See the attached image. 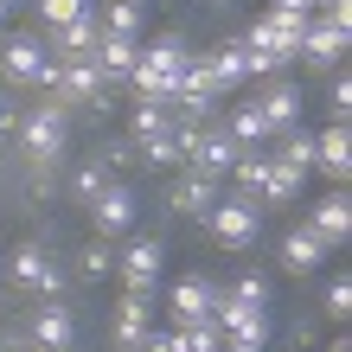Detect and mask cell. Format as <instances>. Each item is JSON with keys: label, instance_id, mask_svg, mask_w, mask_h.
<instances>
[{"label": "cell", "instance_id": "35", "mask_svg": "<svg viewBox=\"0 0 352 352\" xmlns=\"http://www.w3.org/2000/svg\"><path fill=\"white\" fill-rule=\"evenodd\" d=\"M320 314H327V320H346V314H352V282H346V276H333V282H327Z\"/></svg>", "mask_w": 352, "mask_h": 352}, {"label": "cell", "instance_id": "11", "mask_svg": "<svg viewBox=\"0 0 352 352\" xmlns=\"http://www.w3.org/2000/svg\"><path fill=\"white\" fill-rule=\"evenodd\" d=\"M212 102H218V90H212V65H205V52H192L179 65V84H173V109L179 116H212Z\"/></svg>", "mask_w": 352, "mask_h": 352}, {"label": "cell", "instance_id": "40", "mask_svg": "<svg viewBox=\"0 0 352 352\" xmlns=\"http://www.w3.org/2000/svg\"><path fill=\"white\" fill-rule=\"evenodd\" d=\"M0 352H32V340H26V333H7V340H0Z\"/></svg>", "mask_w": 352, "mask_h": 352}, {"label": "cell", "instance_id": "12", "mask_svg": "<svg viewBox=\"0 0 352 352\" xmlns=\"http://www.w3.org/2000/svg\"><path fill=\"white\" fill-rule=\"evenodd\" d=\"M26 340H32V352H71V340H77V314L65 307V295L45 301V307H32Z\"/></svg>", "mask_w": 352, "mask_h": 352}, {"label": "cell", "instance_id": "3", "mask_svg": "<svg viewBox=\"0 0 352 352\" xmlns=\"http://www.w3.org/2000/svg\"><path fill=\"white\" fill-rule=\"evenodd\" d=\"M205 231H212V243L218 250H250V243L263 237V205L256 199H243V192H224L212 212H205Z\"/></svg>", "mask_w": 352, "mask_h": 352}, {"label": "cell", "instance_id": "38", "mask_svg": "<svg viewBox=\"0 0 352 352\" xmlns=\"http://www.w3.org/2000/svg\"><path fill=\"white\" fill-rule=\"evenodd\" d=\"M352 116V84L333 71V90H327V122H346Z\"/></svg>", "mask_w": 352, "mask_h": 352}, {"label": "cell", "instance_id": "26", "mask_svg": "<svg viewBox=\"0 0 352 352\" xmlns=\"http://www.w3.org/2000/svg\"><path fill=\"white\" fill-rule=\"evenodd\" d=\"M224 129H231V141L243 154H256V148H269V122H263V109L256 102H237L231 109V122H224Z\"/></svg>", "mask_w": 352, "mask_h": 352}, {"label": "cell", "instance_id": "39", "mask_svg": "<svg viewBox=\"0 0 352 352\" xmlns=\"http://www.w3.org/2000/svg\"><path fill=\"white\" fill-rule=\"evenodd\" d=\"M135 352H179V346H173V333H160V327H148V340H141Z\"/></svg>", "mask_w": 352, "mask_h": 352}, {"label": "cell", "instance_id": "28", "mask_svg": "<svg viewBox=\"0 0 352 352\" xmlns=\"http://www.w3.org/2000/svg\"><path fill=\"white\" fill-rule=\"evenodd\" d=\"M269 154H276V160H288V167H301V173H314V135H307V129L276 135V141H269Z\"/></svg>", "mask_w": 352, "mask_h": 352}, {"label": "cell", "instance_id": "5", "mask_svg": "<svg viewBox=\"0 0 352 352\" xmlns=\"http://www.w3.org/2000/svg\"><path fill=\"white\" fill-rule=\"evenodd\" d=\"M52 102H90V109L109 102V84H102V71H96V52H71V58L52 52Z\"/></svg>", "mask_w": 352, "mask_h": 352}, {"label": "cell", "instance_id": "46", "mask_svg": "<svg viewBox=\"0 0 352 352\" xmlns=\"http://www.w3.org/2000/svg\"><path fill=\"white\" fill-rule=\"evenodd\" d=\"M218 7H231V0H218Z\"/></svg>", "mask_w": 352, "mask_h": 352}, {"label": "cell", "instance_id": "29", "mask_svg": "<svg viewBox=\"0 0 352 352\" xmlns=\"http://www.w3.org/2000/svg\"><path fill=\"white\" fill-rule=\"evenodd\" d=\"M141 26H148V7H141V0H109V13H102V32H116V38H141Z\"/></svg>", "mask_w": 352, "mask_h": 352}, {"label": "cell", "instance_id": "10", "mask_svg": "<svg viewBox=\"0 0 352 352\" xmlns=\"http://www.w3.org/2000/svg\"><path fill=\"white\" fill-rule=\"evenodd\" d=\"M135 212H141V205H135V192H129V186H122V179H109V186H102V192L90 199V218H96V237H129L135 231Z\"/></svg>", "mask_w": 352, "mask_h": 352}, {"label": "cell", "instance_id": "21", "mask_svg": "<svg viewBox=\"0 0 352 352\" xmlns=\"http://www.w3.org/2000/svg\"><path fill=\"white\" fill-rule=\"evenodd\" d=\"M327 250H333V243H327L314 224H295V231L282 237V269L288 276H314V269L327 263Z\"/></svg>", "mask_w": 352, "mask_h": 352}, {"label": "cell", "instance_id": "42", "mask_svg": "<svg viewBox=\"0 0 352 352\" xmlns=\"http://www.w3.org/2000/svg\"><path fill=\"white\" fill-rule=\"evenodd\" d=\"M13 7H19V0H0V38H7V19H13Z\"/></svg>", "mask_w": 352, "mask_h": 352}, {"label": "cell", "instance_id": "16", "mask_svg": "<svg viewBox=\"0 0 352 352\" xmlns=\"http://www.w3.org/2000/svg\"><path fill=\"white\" fill-rule=\"evenodd\" d=\"M148 327H154V295H129V288H122L116 320H109V340H116V352H135L141 340H148Z\"/></svg>", "mask_w": 352, "mask_h": 352}, {"label": "cell", "instance_id": "9", "mask_svg": "<svg viewBox=\"0 0 352 352\" xmlns=\"http://www.w3.org/2000/svg\"><path fill=\"white\" fill-rule=\"evenodd\" d=\"M160 263H167V243H160V237H135L129 250L116 256V276H122L129 295H154V288H160Z\"/></svg>", "mask_w": 352, "mask_h": 352}, {"label": "cell", "instance_id": "43", "mask_svg": "<svg viewBox=\"0 0 352 352\" xmlns=\"http://www.w3.org/2000/svg\"><path fill=\"white\" fill-rule=\"evenodd\" d=\"M327 352H352V346H346V340H333V346H327Z\"/></svg>", "mask_w": 352, "mask_h": 352}, {"label": "cell", "instance_id": "25", "mask_svg": "<svg viewBox=\"0 0 352 352\" xmlns=\"http://www.w3.org/2000/svg\"><path fill=\"white\" fill-rule=\"evenodd\" d=\"M135 58H141V38H116V32H102L96 38V71H102V84H129V71H135Z\"/></svg>", "mask_w": 352, "mask_h": 352}, {"label": "cell", "instance_id": "44", "mask_svg": "<svg viewBox=\"0 0 352 352\" xmlns=\"http://www.w3.org/2000/svg\"><path fill=\"white\" fill-rule=\"evenodd\" d=\"M320 7H340V0H314V13H320Z\"/></svg>", "mask_w": 352, "mask_h": 352}, {"label": "cell", "instance_id": "47", "mask_svg": "<svg viewBox=\"0 0 352 352\" xmlns=\"http://www.w3.org/2000/svg\"><path fill=\"white\" fill-rule=\"evenodd\" d=\"M0 263H7V256H0Z\"/></svg>", "mask_w": 352, "mask_h": 352}, {"label": "cell", "instance_id": "18", "mask_svg": "<svg viewBox=\"0 0 352 352\" xmlns=\"http://www.w3.org/2000/svg\"><path fill=\"white\" fill-rule=\"evenodd\" d=\"M301 84H288V77H269V90H263V102H256V109H263V122H269V141H276V135H288V129H301Z\"/></svg>", "mask_w": 352, "mask_h": 352}, {"label": "cell", "instance_id": "22", "mask_svg": "<svg viewBox=\"0 0 352 352\" xmlns=\"http://www.w3.org/2000/svg\"><path fill=\"white\" fill-rule=\"evenodd\" d=\"M96 38H102V13L84 7L77 19H65V26H52V32H45V52H58V58H71V52H96Z\"/></svg>", "mask_w": 352, "mask_h": 352}, {"label": "cell", "instance_id": "2", "mask_svg": "<svg viewBox=\"0 0 352 352\" xmlns=\"http://www.w3.org/2000/svg\"><path fill=\"white\" fill-rule=\"evenodd\" d=\"M186 58H192V45H186L179 32L154 38V45H141L135 71H129L135 102H173V84H179V65H186Z\"/></svg>", "mask_w": 352, "mask_h": 352}, {"label": "cell", "instance_id": "36", "mask_svg": "<svg viewBox=\"0 0 352 352\" xmlns=\"http://www.w3.org/2000/svg\"><path fill=\"white\" fill-rule=\"evenodd\" d=\"M224 295H231V301H243V307H269V282H263V276H237L231 288H224Z\"/></svg>", "mask_w": 352, "mask_h": 352}, {"label": "cell", "instance_id": "27", "mask_svg": "<svg viewBox=\"0 0 352 352\" xmlns=\"http://www.w3.org/2000/svg\"><path fill=\"white\" fill-rule=\"evenodd\" d=\"M135 148H141V167H154V173H173V167H186V154H179L173 129H160V135H148V141H135Z\"/></svg>", "mask_w": 352, "mask_h": 352}, {"label": "cell", "instance_id": "13", "mask_svg": "<svg viewBox=\"0 0 352 352\" xmlns=\"http://www.w3.org/2000/svg\"><path fill=\"white\" fill-rule=\"evenodd\" d=\"M45 58H52L45 32H7V38H0V77H7V84H32Z\"/></svg>", "mask_w": 352, "mask_h": 352}, {"label": "cell", "instance_id": "7", "mask_svg": "<svg viewBox=\"0 0 352 352\" xmlns=\"http://www.w3.org/2000/svg\"><path fill=\"white\" fill-rule=\"evenodd\" d=\"M7 276L19 288H32V295H45V301L65 295V276H58V263L45 256V243H13L7 250Z\"/></svg>", "mask_w": 352, "mask_h": 352}, {"label": "cell", "instance_id": "15", "mask_svg": "<svg viewBox=\"0 0 352 352\" xmlns=\"http://www.w3.org/2000/svg\"><path fill=\"white\" fill-rule=\"evenodd\" d=\"M237 141H231V129H224V122H205V129H199V141H192V154H186V167H199V173H231L237 167Z\"/></svg>", "mask_w": 352, "mask_h": 352}, {"label": "cell", "instance_id": "37", "mask_svg": "<svg viewBox=\"0 0 352 352\" xmlns=\"http://www.w3.org/2000/svg\"><path fill=\"white\" fill-rule=\"evenodd\" d=\"M84 7L90 0H38V19H45V32H52V26H65V19H77Z\"/></svg>", "mask_w": 352, "mask_h": 352}, {"label": "cell", "instance_id": "14", "mask_svg": "<svg viewBox=\"0 0 352 352\" xmlns=\"http://www.w3.org/2000/svg\"><path fill=\"white\" fill-rule=\"evenodd\" d=\"M218 295H224V288H218L212 276H179V282H173V295H167V314H173V327H186V320H212Z\"/></svg>", "mask_w": 352, "mask_h": 352}, {"label": "cell", "instance_id": "24", "mask_svg": "<svg viewBox=\"0 0 352 352\" xmlns=\"http://www.w3.org/2000/svg\"><path fill=\"white\" fill-rule=\"evenodd\" d=\"M307 224H314V231H320V237H327V243L340 250V243L352 237V199H346V186L320 192V199H314V218H307Z\"/></svg>", "mask_w": 352, "mask_h": 352}, {"label": "cell", "instance_id": "17", "mask_svg": "<svg viewBox=\"0 0 352 352\" xmlns=\"http://www.w3.org/2000/svg\"><path fill=\"white\" fill-rule=\"evenodd\" d=\"M205 65H212V90L218 96H237L243 84H250V52H243V32L224 38V45L205 52Z\"/></svg>", "mask_w": 352, "mask_h": 352}, {"label": "cell", "instance_id": "23", "mask_svg": "<svg viewBox=\"0 0 352 352\" xmlns=\"http://www.w3.org/2000/svg\"><path fill=\"white\" fill-rule=\"evenodd\" d=\"M314 167L333 179V186L352 179V141H346V122H327V129L314 135Z\"/></svg>", "mask_w": 352, "mask_h": 352}, {"label": "cell", "instance_id": "4", "mask_svg": "<svg viewBox=\"0 0 352 352\" xmlns=\"http://www.w3.org/2000/svg\"><path fill=\"white\" fill-rule=\"evenodd\" d=\"M19 141H26V160H32V167H52V160L65 154V141H71L65 102H32V109L19 116Z\"/></svg>", "mask_w": 352, "mask_h": 352}, {"label": "cell", "instance_id": "32", "mask_svg": "<svg viewBox=\"0 0 352 352\" xmlns=\"http://www.w3.org/2000/svg\"><path fill=\"white\" fill-rule=\"evenodd\" d=\"M173 122V102H135V116H129V135L135 141H148V135H160Z\"/></svg>", "mask_w": 352, "mask_h": 352}, {"label": "cell", "instance_id": "34", "mask_svg": "<svg viewBox=\"0 0 352 352\" xmlns=\"http://www.w3.org/2000/svg\"><path fill=\"white\" fill-rule=\"evenodd\" d=\"M102 186H109V167H102V160L90 154V160H84V167H77V173H71V199H77V205H90V199L102 192Z\"/></svg>", "mask_w": 352, "mask_h": 352}, {"label": "cell", "instance_id": "33", "mask_svg": "<svg viewBox=\"0 0 352 352\" xmlns=\"http://www.w3.org/2000/svg\"><path fill=\"white\" fill-rule=\"evenodd\" d=\"M96 160H102L109 173H129V167H141V148H135V135H109V141L96 148Z\"/></svg>", "mask_w": 352, "mask_h": 352}, {"label": "cell", "instance_id": "31", "mask_svg": "<svg viewBox=\"0 0 352 352\" xmlns=\"http://www.w3.org/2000/svg\"><path fill=\"white\" fill-rule=\"evenodd\" d=\"M77 276L84 282H102V276H116V250H109V237H96L77 250Z\"/></svg>", "mask_w": 352, "mask_h": 352}, {"label": "cell", "instance_id": "19", "mask_svg": "<svg viewBox=\"0 0 352 352\" xmlns=\"http://www.w3.org/2000/svg\"><path fill=\"white\" fill-rule=\"evenodd\" d=\"M218 199H224V179H218V173H199V167H186L167 205H173L179 218H205V212H212Z\"/></svg>", "mask_w": 352, "mask_h": 352}, {"label": "cell", "instance_id": "6", "mask_svg": "<svg viewBox=\"0 0 352 352\" xmlns=\"http://www.w3.org/2000/svg\"><path fill=\"white\" fill-rule=\"evenodd\" d=\"M295 65H307L314 77H333V71L346 65V26H333V19H320V13H307Z\"/></svg>", "mask_w": 352, "mask_h": 352}, {"label": "cell", "instance_id": "45", "mask_svg": "<svg viewBox=\"0 0 352 352\" xmlns=\"http://www.w3.org/2000/svg\"><path fill=\"white\" fill-rule=\"evenodd\" d=\"M224 352H256V346H224Z\"/></svg>", "mask_w": 352, "mask_h": 352}, {"label": "cell", "instance_id": "1", "mask_svg": "<svg viewBox=\"0 0 352 352\" xmlns=\"http://www.w3.org/2000/svg\"><path fill=\"white\" fill-rule=\"evenodd\" d=\"M301 26H307V13H282V7L256 13V26L243 32V52H250V77H256V84H263V77H282L288 65H295Z\"/></svg>", "mask_w": 352, "mask_h": 352}, {"label": "cell", "instance_id": "30", "mask_svg": "<svg viewBox=\"0 0 352 352\" xmlns=\"http://www.w3.org/2000/svg\"><path fill=\"white\" fill-rule=\"evenodd\" d=\"M173 346L179 352H224V333H218V320H186V327H173Z\"/></svg>", "mask_w": 352, "mask_h": 352}, {"label": "cell", "instance_id": "41", "mask_svg": "<svg viewBox=\"0 0 352 352\" xmlns=\"http://www.w3.org/2000/svg\"><path fill=\"white\" fill-rule=\"evenodd\" d=\"M282 13H314V0H276Z\"/></svg>", "mask_w": 352, "mask_h": 352}, {"label": "cell", "instance_id": "8", "mask_svg": "<svg viewBox=\"0 0 352 352\" xmlns=\"http://www.w3.org/2000/svg\"><path fill=\"white\" fill-rule=\"evenodd\" d=\"M212 320H218L224 346H256V352H269V307H243V301H231V295H218Z\"/></svg>", "mask_w": 352, "mask_h": 352}, {"label": "cell", "instance_id": "20", "mask_svg": "<svg viewBox=\"0 0 352 352\" xmlns=\"http://www.w3.org/2000/svg\"><path fill=\"white\" fill-rule=\"evenodd\" d=\"M301 192H307V173L269 154V167H263V186H256V205H263V212H282V205H295Z\"/></svg>", "mask_w": 352, "mask_h": 352}]
</instances>
